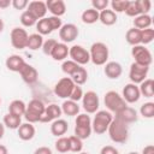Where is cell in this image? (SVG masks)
<instances>
[{
  "label": "cell",
  "instance_id": "cell-1",
  "mask_svg": "<svg viewBox=\"0 0 154 154\" xmlns=\"http://www.w3.org/2000/svg\"><path fill=\"white\" fill-rule=\"evenodd\" d=\"M107 132L109 135V138L114 143H125L129 138V129L128 125L119 119L113 117V120L111 122Z\"/></svg>",
  "mask_w": 154,
  "mask_h": 154
},
{
  "label": "cell",
  "instance_id": "cell-2",
  "mask_svg": "<svg viewBox=\"0 0 154 154\" xmlns=\"http://www.w3.org/2000/svg\"><path fill=\"white\" fill-rule=\"evenodd\" d=\"M46 105L38 100V99H32L29 101V103L26 105V109L24 113V118L26 120V123H40L43 112H45Z\"/></svg>",
  "mask_w": 154,
  "mask_h": 154
},
{
  "label": "cell",
  "instance_id": "cell-3",
  "mask_svg": "<svg viewBox=\"0 0 154 154\" xmlns=\"http://www.w3.org/2000/svg\"><path fill=\"white\" fill-rule=\"evenodd\" d=\"M112 120H113V116L111 112L106 109L97 111L94 116V119L91 120V130L97 135H102L107 131Z\"/></svg>",
  "mask_w": 154,
  "mask_h": 154
},
{
  "label": "cell",
  "instance_id": "cell-4",
  "mask_svg": "<svg viewBox=\"0 0 154 154\" xmlns=\"http://www.w3.org/2000/svg\"><path fill=\"white\" fill-rule=\"evenodd\" d=\"M89 55H90V61L94 65H97V66L105 65L107 63L108 55H109L107 45L103 42H94L90 46Z\"/></svg>",
  "mask_w": 154,
  "mask_h": 154
},
{
  "label": "cell",
  "instance_id": "cell-5",
  "mask_svg": "<svg viewBox=\"0 0 154 154\" xmlns=\"http://www.w3.org/2000/svg\"><path fill=\"white\" fill-rule=\"evenodd\" d=\"M103 102L106 108L108 109V112L111 113H118L120 109H123L125 106H128V103L124 101V99L122 97V95L119 93H117L116 90H109L105 94L103 97Z\"/></svg>",
  "mask_w": 154,
  "mask_h": 154
},
{
  "label": "cell",
  "instance_id": "cell-6",
  "mask_svg": "<svg viewBox=\"0 0 154 154\" xmlns=\"http://www.w3.org/2000/svg\"><path fill=\"white\" fill-rule=\"evenodd\" d=\"M131 55L135 59V63H137L140 65H144V66H150L152 60H153L150 51L146 46H143V45L132 46Z\"/></svg>",
  "mask_w": 154,
  "mask_h": 154
},
{
  "label": "cell",
  "instance_id": "cell-7",
  "mask_svg": "<svg viewBox=\"0 0 154 154\" xmlns=\"http://www.w3.org/2000/svg\"><path fill=\"white\" fill-rule=\"evenodd\" d=\"M28 37H29V34L26 32V30L23 29V28H19V26L13 28L11 30V32H10L11 45L16 49H24V48H26Z\"/></svg>",
  "mask_w": 154,
  "mask_h": 154
},
{
  "label": "cell",
  "instance_id": "cell-8",
  "mask_svg": "<svg viewBox=\"0 0 154 154\" xmlns=\"http://www.w3.org/2000/svg\"><path fill=\"white\" fill-rule=\"evenodd\" d=\"M82 106L87 114L96 113L99 111V106H100V100H99L97 94L93 90L85 91L82 97Z\"/></svg>",
  "mask_w": 154,
  "mask_h": 154
},
{
  "label": "cell",
  "instance_id": "cell-9",
  "mask_svg": "<svg viewBox=\"0 0 154 154\" xmlns=\"http://www.w3.org/2000/svg\"><path fill=\"white\" fill-rule=\"evenodd\" d=\"M69 57L71 58V60L77 63L79 66H83L90 61L89 51H87L81 45H73L72 47H70L69 48Z\"/></svg>",
  "mask_w": 154,
  "mask_h": 154
},
{
  "label": "cell",
  "instance_id": "cell-10",
  "mask_svg": "<svg viewBox=\"0 0 154 154\" xmlns=\"http://www.w3.org/2000/svg\"><path fill=\"white\" fill-rule=\"evenodd\" d=\"M73 87H75V83L70 77H63L55 83L53 91L60 99H69Z\"/></svg>",
  "mask_w": 154,
  "mask_h": 154
},
{
  "label": "cell",
  "instance_id": "cell-11",
  "mask_svg": "<svg viewBox=\"0 0 154 154\" xmlns=\"http://www.w3.org/2000/svg\"><path fill=\"white\" fill-rule=\"evenodd\" d=\"M148 72H149V66L140 65V64L134 61L130 65V70H129V78L131 81L130 83H134V84L142 83L147 78Z\"/></svg>",
  "mask_w": 154,
  "mask_h": 154
},
{
  "label": "cell",
  "instance_id": "cell-12",
  "mask_svg": "<svg viewBox=\"0 0 154 154\" xmlns=\"http://www.w3.org/2000/svg\"><path fill=\"white\" fill-rule=\"evenodd\" d=\"M78 34H79L78 28L73 23L63 24L61 28L59 29V37L63 41V43H66V45L70 42H73L77 38Z\"/></svg>",
  "mask_w": 154,
  "mask_h": 154
},
{
  "label": "cell",
  "instance_id": "cell-13",
  "mask_svg": "<svg viewBox=\"0 0 154 154\" xmlns=\"http://www.w3.org/2000/svg\"><path fill=\"white\" fill-rule=\"evenodd\" d=\"M122 97L124 99V101L126 103L137 102L140 100V97H141V93H140L138 85L134 84V83L125 84V87L123 88V91H122Z\"/></svg>",
  "mask_w": 154,
  "mask_h": 154
},
{
  "label": "cell",
  "instance_id": "cell-14",
  "mask_svg": "<svg viewBox=\"0 0 154 154\" xmlns=\"http://www.w3.org/2000/svg\"><path fill=\"white\" fill-rule=\"evenodd\" d=\"M26 10L37 19H42L46 17V13H47V6H46V2L45 1H41V0H35V1H30L28 4V7Z\"/></svg>",
  "mask_w": 154,
  "mask_h": 154
},
{
  "label": "cell",
  "instance_id": "cell-15",
  "mask_svg": "<svg viewBox=\"0 0 154 154\" xmlns=\"http://www.w3.org/2000/svg\"><path fill=\"white\" fill-rule=\"evenodd\" d=\"M61 114H63V112H61L60 106H58L57 103H51V105L46 106L40 123H52L55 119H59Z\"/></svg>",
  "mask_w": 154,
  "mask_h": 154
},
{
  "label": "cell",
  "instance_id": "cell-16",
  "mask_svg": "<svg viewBox=\"0 0 154 154\" xmlns=\"http://www.w3.org/2000/svg\"><path fill=\"white\" fill-rule=\"evenodd\" d=\"M117 119H119L120 122L125 123L126 125L128 124H131V123H135L138 118L137 116V111L130 106H125L123 109H120L118 113H116V117Z\"/></svg>",
  "mask_w": 154,
  "mask_h": 154
},
{
  "label": "cell",
  "instance_id": "cell-17",
  "mask_svg": "<svg viewBox=\"0 0 154 154\" xmlns=\"http://www.w3.org/2000/svg\"><path fill=\"white\" fill-rule=\"evenodd\" d=\"M19 75H20V77H22V79H23L26 84H34V83L37 81V78H38V72H37V70H36L32 65H30V64H28V63H25V65L22 67V70L19 71Z\"/></svg>",
  "mask_w": 154,
  "mask_h": 154
},
{
  "label": "cell",
  "instance_id": "cell-18",
  "mask_svg": "<svg viewBox=\"0 0 154 154\" xmlns=\"http://www.w3.org/2000/svg\"><path fill=\"white\" fill-rule=\"evenodd\" d=\"M5 65H6L7 70H10L12 72H18L19 73L22 67L25 65V60L19 54H11V55H8L6 58Z\"/></svg>",
  "mask_w": 154,
  "mask_h": 154
},
{
  "label": "cell",
  "instance_id": "cell-19",
  "mask_svg": "<svg viewBox=\"0 0 154 154\" xmlns=\"http://www.w3.org/2000/svg\"><path fill=\"white\" fill-rule=\"evenodd\" d=\"M103 72L107 78L109 79H117L123 73V67L118 61H107L103 67Z\"/></svg>",
  "mask_w": 154,
  "mask_h": 154
},
{
  "label": "cell",
  "instance_id": "cell-20",
  "mask_svg": "<svg viewBox=\"0 0 154 154\" xmlns=\"http://www.w3.org/2000/svg\"><path fill=\"white\" fill-rule=\"evenodd\" d=\"M46 6H47V10L54 17L60 18L66 12V5L63 0H48V1H46Z\"/></svg>",
  "mask_w": 154,
  "mask_h": 154
},
{
  "label": "cell",
  "instance_id": "cell-21",
  "mask_svg": "<svg viewBox=\"0 0 154 154\" xmlns=\"http://www.w3.org/2000/svg\"><path fill=\"white\" fill-rule=\"evenodd\" d=\"M17 134L22 141H30L34 138L36 129L31 123H22L20 126L17 129Z\"/></svg>",
  "mask_w": 154,
  "mask_h": 154
},
{
  "label": "cell",
  "instance_id": "cell-22",
  "mask_svg": "<svg viewBox=\"0 0 154 154\" xmlns=\"http://www.w3.org/2000/svg\"><path fill=\"white\" fill-rule=\"evenodd\" d=\"M51 57L55 61H64V60H66V58L69 57V47H67V45L63 43V42H58L55 45V47L53 48Z\"/></svg>",
  "mask_w": 154,
  "mask_h": 154
},
{
  "label": "cell",
  "instance_id": "cell-23",
  "mask_svg": "<svg viewBox=\"0 0 154 154\" xmlns=\"http://www.w3.org/2000/svg\"><path fill=\"white\" fill-rule=\"evenodd\" d=\"M67 129H69V124L65 119L59 118L51 123V132H52V135H54L57 137L64 136L67 132Z\"/></svg>",
  "mask_w": 154,
  "mask_h": 154
},
{
  "label": "cell",
  "instance_id": "cell-24",
  "mask_svg": "<svg viewBox=\"0 0 154 154\" xmlns=\"http://www.w3.org/2000/svg\"><path fill=\"white\" fill-rule=\"evenodd\" d=\"M117 19H118V18H117V13L113 12L112 10L106 8V10H103V11L99 12V20H100L103 25H106V26H111V25L116 24V23H117Z\"/></svg>",
  "mask_w": 154,
  "mask_h": 154
},
{
  "label": "cell",
  "instance_id": "cell-25",
  "mask_svg": "<svg viewBox=\"0 0 154 154\" xmlns=\"http://www.w3.org/2000/svg\"><path fill=\"white\" fill-rule=\"evenodd\" d=\"M60 108H61V112H63L64 114L70 116V117H72V116H77V114L79 113V106H78V102H75V101H72V100H70V99L65 100V101L61 103Z\"/></svg>",
  "mask_w": 154,
  "mask_h": 154
},
{
  "label": "cell",
  "instance_id": "cell-26",
  "mask_svg": "<svg viewBox=\"0 0 154 154\" xmlns=\"http://www.w3.org/2000/svg\"><path fill=\"white\" fill-rule=\"evenodd\" d=\"M25 109H26V103L23 100H19V99H16V100L11 101V103L8 106V113H12V114L18 116V117L24 116Z\"/></svg>",
  "mask_w": 154,
  "mask_h": 154
},
{
  "label": "cell",
  "instance_id": "cell-27",
  "mask_svg": "<svg viewBox=\"0 0 154 154\" xmlns=\"http://www.w3.org/2000/svg\"><path fill=\"white\" fill-rule=\"evenodd\" d=\"M141 95L144 97H153L154 96V81L152 78H146L142 83L138 85Z\"/></svg>",
  "mask_w": 154,
  "mask_h": 154
},
{
  "label": "cell",
  "instance_id": "cell-28",
  "mask_svg": "<svg viewBox=\"0 0 154 154\" xmlns=\"http://www.w3.org/2000/svg\"><path fill=\"white\" fill-rule=\"evenodd\" d=\"M132 23H134V28H136L138 30H143V29L150 28L153 20L149 14H140V16L135 17Z\"/></svg>",
  "mask_w": 154,
  "mask_h": 154
},
{
  "label": "cell",
  "instance_id": "cell-29",
  "mask_svg": "<svg viewBox=\"0 0 154 154\" xmlns=\"http://www.w3.org/2000/svg\"><path fill=\"white\" fill-rule=\"evenodd\" d=\"M4 125L11 130H17L22 124V117L14 116L12 113H7L4 116Z\"/></svg>",
  "mask_w": 154,
  "mask_h": 154
},
{
  "label": "cell",
  "instance_id": "cell-30",
  "mask_svg": "<svg viewBox=\"0 0 154 154\" xmlns=\"http://www.w3.org/2000/svg\"><path fill=\"white\" fill-rule=\"evenodd\" d=\"M81 19L84 24H94L99 20V11L94 10V8H87L82 12Z\"/></svg>",
  "mask_w": 154,
  "mask_h": 154
},
{
  "label": "cell",
  "instance_id": "cell-31",
  "mask_svg": "<svg viewBox=\"0 0 154 154\" xmlns=\"http://www.w3.org/2000/svg\"><path fill=\"white\" fill-rule=\"evenodd\" d=\"M125 40L131 46L141 45V30L136 28H130L125 34Z\"/></svg>",
  "mask_w": 154,
  "mask_h": 154
},
{
  "label": "cell",
  "instance_id": "cell-32",
  "mask_svg": "<svg viewBox=\"0 0 154 154\" xmlns=\"http://www.w3.org/2000/svg\"><path fill=\"white\" fill-rule=\"evenodd\" d=\"M43 41H45V40H43V37H42L40 34H37V32L30 34L29 37H28L26 48H29V49H31V51H37V49H40V48L42 47Z\"/></svg>",
  "mask_w": 154,
  "mask_h": 154
},
{
  "label": "cell",
  "instance_id": "cell-33",
  "mask_svg": "<svg viewBox=\"0 0 154 154\" xmlns=\"http://www.w3.org/2000/svg\"><path fill=\"white\" fill-rule=\"evenodd\" d=\"M70 78L73 81V83H75L76 85H82V84H84V83L87 82V79H88V71H87L85 67L79 66V69H78Z\"/></svg>",
  "mask_w": 154,
  "mask_h": 154
},
{
  "label": "cell",
  "instance_id": "cell-34",
  "mask_svg": "<svg viewBox=\"0 0 154 154\" xmlns=\"http://www.w3.org/2000/svg\"><path fill=\"white\" fill-rule=\"evenodd\" d=\"M36 30H37V34H40L41 36H43V35H49V34L53 31L47 17H45V18L37 20V23H36Z\"/></svg>",
  "mask_w": 154,
  "mask_h": 154
},
{
  "label": "cell",
  "instance_id": "cell-35",
  "mask_svg": "<svg viewBox=\"0 0 154 154\" xmlns=\"http://www.w3.org/2000/svg\"><path fill=\"white\" fill-rule=\"evenodd\" d=\"M78 69H79V65H78L77 63H75L73 60H71V59H66V60H64L63 64H61V71H63L64 73L69 75L70 77H71Z\"/></svg>",
  "mask_w": 154,
  "mask_h": 154
},
{
  "label": "cell",
  "instance_id": "cell-36",
  "mask_svg": "<svg viewBox=\"0 0 154 154\" xmlns=\"http://www.w3.org/2000/svg\"><path fill=\"white\" fill-rule=\"evenodd\" d=\"M20 23H22L23 26H25V28H30V26L36 25L37 19H36V18H35L28 10H25V11H23L22 14H20Z\"/></svg>",
  "mask_w": 154,
  "mask_h": 154
},
{
  "label": "cell",
  "instance_id": "cell-37",
  "mask_svg": "<svg viewBox=\"0 0 154 154\" xmlns=\"http://www.w3.org/2000/svg\"><path fill=\"white\" fill-rule=\"evenodd\" d=\"M140 113L143 118H148V119L153 118L154 117V102L148 101V102H144L143 105H141Z\"/></svg>",
  "mask_w": 154,
  "mask_h": 154
},
{
  "label": "cell",
  "instance_id": "cell-38",
  "mask_svg": "<svg viewBox=\"0 0 154 154\" xmlns=\"http://www.w3.org/2000/svg\"><path fill=\"white\" fill-rule=\"evenodd\" d=\"M55 146V149L59 152V153H67L70 152V144H69V137H65V136H61V137H58V140L55 141L54 143Z\"/></svg>",
  "mask_w": 154,
  "mask_h": 154
},
{
  "label": "cell",
  "instance_id": "cell-39",
  "mask_svg": "<svg viewBox=\"0 0 154 154\" xmlns=\"http://www.w3.org/2000/svg\"><path fill=\"white\" fill-rule=\"evenodd\" d=\"M69 144H70V152L72 153H79L83 149V142L77 136L72 135L69 136Z\"/></svg>",
  "mask_w": 154,
  "mask_h": 154
},
{
  "label": "cell",
  "instance_id": "cell-40",
  "mask_svg": "<svg viewBox=\"0 0 154 154\" xmlns=\"http://www.w3.org/2000/svg\"><path fill=\"white\" fill-rule=\"evenodd\" d=\"M91 131H93L91 126H77V125H75V136H77L82 141L89 138L91 135Z\"/></svg>",
  "mask_w": 154,
  "mask_h": 154
},
{
  "label": "cell",
  "instance_id": "cell-41",
  "mask_svg": "<svg viewBox=\"0 0 154 154\" xmlns=\"http://www.w3.org/2000/svg\"><path fill=\"white\" fill-rule=\"evenodd\" d=\"M124 12H125V14H126L128 17H134V18L141 14L140 8H138V6H137V2H136V1H130V0H129V2H128V5H126V8H125Z\"/></svg>",
  "mask_w": 154,
  "mask_h": 154
},
{
  "label": "cell",
  "instance_id": "cell-42",
  "mask_svg": "<svg viewBox=\"0 0 154 154\" xmlns=\"http://www.w3.org/2000/svg\"><path fill=\"white\" fill-rule=\"evenodd\" d=\"M129 0H112L109 2L111 5V10L116 13H120V12H124L125 8H126V5H128Z\"/></svg>",
  "mask_w": 154,
  "mask_h": 154
},
{
  "label": "cell",
  "instance_id": "cell-43",
  "mask_svg": "<svg viewBox=\"0 0 154 154\" xmlns=\"http://www.w3.org/2000/svg\"><path fill=\"white\" fill-rule=\"evenodd\" d=\"M154 38V29L148 28V29H143L141 30V45L146 46L148 43H150Z\"/></svg>",
  "mask_w": 154,
  "mask_h": 154
},
{
  "label": "cell",
  "instance_id": "cell-44",
  "mask_svg": "<svg viewBox=\"0 0 154 154\" xmlns=\"http://www.w3.org/2000/svg\"><path fill=\"white\" fill-rule=\"evenodd\" d=\"M75 124L77 126H91V119L87 113H79L76 116Z\"/></svg>",
  "mask_w": 154,
  "mask_h": 154
},
{
  "label": "cell",
  "instance_id": "cell-45",
  "mask_svg": "<svg viewBox=\"0 0 154 154\" xmlns=\"http://www.w3.org/2000/svg\"><path fill=\"white\" fill-rule=\"evenodd\" d=\"M57 43H58V41H57V40H54V38H48V40L43 41V45H42L41 49H42V52H43L46 55L51 57L52 51H53V48L55 47V45H57Z\"/></svg>",
  "mask_w": 154,
  "mask_h": 154
},
{
  "label": "cell",
  "instance_id": "cell-46",
  "mask_svg": "<svg viewBox=\"0 0 154 154\" xmlns=\"http://www.w3.org/2000/svg\"><path fill=\"white\" fill-rule=\"evenodd\" d=\"M83 90H82V88H81V85H76L75 84V87H73V89H72V91H71V94H70V100H72V101H75V102H78V101H81L82 100V97H83Z\"/></svg>",
  "mask_w": 154,
  "mask_h": 154
},
{
  "label": "cell",
  "instance_id": "cell-47",
  "mask_svg": "<svg viewBox=\"0 0 154 154\" xmlns=\"http://www.w3.org/2000/svg\"><path fill=\"white\" fill-rule=\"evenodd\" d=\"M137 6L140 8L141 14H148V12L152 8V2L150 0H136Z\"/></svg>",
  "mask_w": 154,
  "mask_h": 154
},
{
  "label": "cell",
  "instance_id": "cell-48",
  "mask_svg": "<svg viewBox=\"0 0 154 154\" xmlns=\"http://www.w3.org/2000/svg\"><path fill=\"white\" fill-rule=\"evenodd\" d=\"M108 5H109V1H108V0H93V1H91V6H93L91 8L96 10V11H99V12L106 10Z\"/></svg>",
  "mask_w": 154,
  "mask_h": 154
},
{
  "label": "cell",
  "instance_id": "cell-49",
  "mask_svg": "<svg viewBox=\"0 0 154 154\" xmlns=\"http://www.w3.org/2000/svg\"><path fill=\"white\" fill-rule=\"evenodd\" d=\"M47 18H48V22H49V24H51L53 31H54V30H59V29L61 28V25H63L61 18L54 17V16H51V17H47Z\"/></svg>",
  "mask_w": 154,
  "mask_h": 154
},
{
  "label": "cell",
  "instance_id": "cell-50",
  "mask_svg": "<svg viewBox=\"0 0 154 154\" xmlns=\"http://www.w3.org/2000/svg\"><path fill=\"white\" fill-rule=\"evenodd\" d=\"M28 4L29 1L28 0H12V6L16 8V10H24L28 7Z\"/></svg>",
  "mask_w": 154,
  "mask_h": 154
},
{
  "label": "cell",
  "instance_id": "cell-51",
  "mask_svg": "<svg viewBox=\"0 0 154 154\" xmlns=\"http://www.w3.org/2000/svg\"><path fill=\"white\" fill-rule=\"evenodd\" d=\"M100 154H119V150L113 146H103L100 150Z\"/></svg>",
  "mask_w": 154,
  "mask_h": 154
},
{
  "label": "cell",
  "instance_id": "cell-52",
  "mask_svg": "<svg viewBox=\"0 0 154 154\" xmlns=\"http://www.w3.org/2000/svg\"><path fill=\"white\" fill-rule=\"evenodd\" d=\"M34 154H53L52 153V149L49 147H46V146H42V147H38L35 149Z\"/></svg>",
  "mask_w": 154,
  "mask_h": 154
},
{
  "label": "cell",
  "instance_id": "cell-53",
  "mask_svg": "<svg viewBox=\"0 0 154 154\" xmlns=\"http://www.w3.org/2000/svg\"><path fill=\"white\" fill-rule=\"evenodd\" d=\"M142 154H154V146L148 144L142 149Z\"/></svg>",
  "mask_w": 154,
  "mask_h": 154
},
{
  "label": "cell",
  "instance_id": "cell-54",
  "mask_svg": "<svg viewBox=\"0 0 154 154\" xmlns=\"http://www.w3.org/2000/svg\"><path fill=\"white\" fill-rule=\"evenodd\" d=\"M11 4H12L11 0H0V8H1V10H5V8L10 7Z\"/></svg>",
  "mask_w": 154,
  "mask_h": 154
},
{
  "label": "cell",
  "instance_id": "cell-55",
  "mask_svg": "<svg viewBox=\"0 0 154 154\" xmlns=\"http://www.w3.org/2000/svg\"><path fill=\"white\" fill-rule=\"evenodd\" d=\"M0 154H8V149L6 146L0 144Z\"/></svg>",
  "mask_w": 154,
  "mask_h": 154
},
{
  "label": "cell",
  "instance_id": "cell-56",
  "mask_svg": "<svg viewBox=\"0 0 154 154\" xmlns=\"http://www.w3.org/2000/svg\"><path fill=\"white\" fill-rule=\"evenodd\" d=\"M4 135H5V125L4 123H0V140L4 137Z\"/></svg>",
  "mask_w": 154,
  "mask_h": 154
},
{
  "label": "cell",
  "instance_id": "cell-57",
  "mask_svg": "<svg viewBox=\"0 0 154 154\" xmlns=\"http://www.w3.org/2000/svg\"><path fill=\"white\" fill-rule=\"evenodd\" d=\"M4 28H5V23H4V20L0 18V34L4 31Z\"/></svg>",
  "mask_w": 154,
  "mask_h": 154
},
{
  "label": "cell",
  "instance_id": "cell-58",
  "mask_svg": "<svg viewBox=\"0 0 154 154\" xmlns=\"http://www.w3.org/2000/svg\"><path fill=\"white\" fill-rule=\"evenodd\" d=\"M77 154H89V153H87V152H79V153H77Z\"/></svg>",
  "mask_w": 154,
  "mask_h": 154
},
{
  "label": "cell",
  "instance_id": "cell-59",
  "mask_svg": "<svg viewBox=\"0 0 154 154\" xmlns=\"http://www.w3.org/2000/svg\"><path fill=\"white\" fill-rule=\"evenodd\" d=\"M128 154H140V153H137V152H130V153H128Z\"/></svg>",
  "mask_w": 154,
  "mask_h": 154
},
{
  "label": "cell",
  "instance_id": "cell-60",
  "mask_svg": "<svg viewBox=\"0 0 154 154\" xmlns=\"http://www.w3.org/2000/svg\"><path fill=\"white\" fill-rule=\"evenodd\" d=\"M0 103H1V97H0Z\"/></svg>",
  "mask_w": 154,
  "mask_h": 154
}]
</instances>
